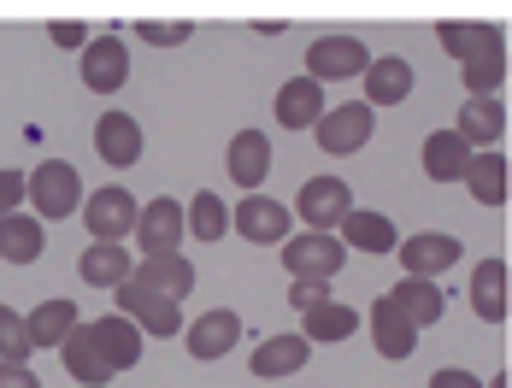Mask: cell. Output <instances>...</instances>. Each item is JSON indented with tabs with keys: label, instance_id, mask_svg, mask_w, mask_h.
<instances>
[{
	"label": "cell",
	"instance_id": "obj_38",
	"mask_svg": "<svg viewBox=\"0 0 512 388\" xmlns=\"http://www.w3.org/2000/svg\"><path fill=\"white\" fill-rule=\"evenodd\" d=\"M430 388H483L471 371H460V365H442L436 377H430Z\"/></svg>",
	"mask_w": 512,
	"mask_h": 388
},
{
	"label": "cell",
	"instance_id": "obj_28",
	"mask_svg": "<svg viewBox=\"0 0 512 388\" xmlns=\"http://www.w3.org/2000/svg\"><path fill=\"white\" fill-rule=\"evenodd\" d=\"M65 371H71V383H89V388L112 383V365L101 359V347H95V336H89V324H77L71 341H65Z\"/></svg>",
	"mask_w": 512,
	"mask_h": 388
},
{
	"label": "cell",
	"instance_id": "obj_4",
	"mask_svg": "<svg viewBox=\"0 0 512 388\" xmlns=\"http://www.w3.org/2000/svg\"><path fill=\"white\" fill-rule=\"evenodd\" d=\"M83 224H89V236L95 242H124V236H136V224H142V206H136V194L118 189V183H106L83 200V212H77Z\"/></svg>",
	"mask_w": 512,
	"mask_h": 388
},
{
	"label": "cell",
	"instance_id": "obj_13",
	"mask_svg": "<svg viewBox=\"0 0 512 388\" xmlns=\"http://www.w3.org/2000/svg\"><path fill=\"white\" fill-rule=\"evenodd\" d=\"M89 336H95V347H101V359L112 365V377H118V371H136V359H142V330H136L124 312L95 318V324H89Z\"/></svg>",
	"mask_w": 512,
	"mask_h": 388
},
{
	"label": "cell",
	"instance_id": "obj_14",
	"mask_svg": "<svg viewBox=\"0 0 512 388\" xmlns=\"http://www.w3.org/2000/svg\"><path fill=\"white\" fill-rule=\"evenodd\" d=\"M318 118H324V83L318 77H289L283 89H277V124L283 130H318Z\"/></svg>",
	"mask_w": 512,
	"mask_h": 388
},
{
	"label": "cell",
	"instance_id": "obj_19",
	"mask_svg": "<svg viewBox=\"0 0 512 388\" xmlns=\"http://www.w3.org/2000/svg\"><path fill=\"white\" fill-rule=\"evenodd\" d=\"M471 142H465L460 130H436V136H424V177L430 183H460L465 171H471Z\"/></svg>",
	"mask_w": 512,
	"mask_h": 388
},
{
	"label": "cell",
	"instance_id": "obj_31",
	"mask_svg": "<svg viewBox=\"0 0 512 388\" xmlns=\"http://www.w3.org/2000/svg\"><path fill=\"white\" fill-rule=\"evenodd\" d=\"M301 318H307V330H301L307 341H348L359 330V312H354V306H342V300L312 306V312H301Z\"/></svg>",
	"mask_w": 512,
	"mask_h": 388
},
{
	"label": "cell",
	"instance_id": "obj_37",
	"mask_svg": "<svg viewBox=\"0 0 512 388\" xmlns=\"http://www.w3.org/2000/svg\"><path fill=\"white\" fill-rule=\"evenodd\" d=\"M289 306H295V312L330 306V283H289Z\"/></svg>",
	"mask_w": 512,
	"mask_h": 388
},
{
	"label": "cell",
	"instance_id": "obj_34",
	"mask_svg": "<svg viewBox=\"0 0 512 388\" xmlns=\"http://www.w3.org/2000/svg\"><path fill=\"white\" fill-rule=\"evenodd\" d=\"M30 353H36V341L24 330V318L12 306H0V359L6 365H30Z\"/></svg>",
	"mask_w": 512,
	"mask_h": 388
},
{
	"label": "cell",
	"instance_id": "obj_33",
	"mask_svg": "<svg viewBox=\"0 0 512 388\" xmlns=\"http://www.w3.org/2000/svg\"><path fill=\"white\" fill-rule=\"evenodd\" d=\"M224 230H230V206H224L212 189H201L195 200H189V236H195V242H218Z\"/></svg>",
	"mask_w": 512,
	"mask_h": 388
},
{
	"label": "cell",
	"instance_id": "obj_21",
	"mask_svg": "<svg viewBox=\"0 0 512 388\" xmlns=\"http://www.w3.org/2000/svg\"><path fill=\"white\" fill-rule=\"evenodd\" d=\"M465 247L454 236H412L401 242V265H407V277H436V271H448V265H460Z\"/></svg>",
	"mask_w": 512,
	"mask_h": 388
},
{
	"label": "cell",
	"instance_id": "obj_39",
	"mask_svg": "<svg viewBox=\"0 0 512 388\" xmlns=\"http://www.w3.org/2000/svg\"><path fill=\"white\" fill-rule=\"evenodd\" d=\"M48 36L59 42V48H89V30H83V24H71V18H65V24H53Z\"/></svg>",
	"mask_w": 512,
	"mask_h": 388
},
{
	"label": "cell",
	"instance_id": "obj_29",
	"mask_svg": "<svg viewBox=\"0 0 512 388\" xmlns=\"http://www.w3.org/2000/svg\"><path fill=\"white\" fill-rule=\"evenodd\" d=\"M454 130H460L471 147H495V142H501V130H507V112H501V100H495V95L465 100V106H460V124H454Z\"/></svg>",
	"mask_w": 512,
	"mask_h": 388
},
{
	"label": "cell",
	"instance_id": "obj_22",
	"mask_svg": "<svg viewBox=\"0 0 512 388\" xmlns=\"http://www.w3.org/2000/svg\"><path fill=\"white\" fill-rule=\"evenodd\" d=\"M307 359H312L307 336H271V341H259V353L248 359V371H254V377H295Z\"/></svg>",
	"mask_w": 512,
	"mask_h": 388
},
{
	"label": "cell",
	"instance_id": "obj_12",
	"mask_svg": "<svg viewBox=\"0 0 512 388\" xmlns=\"http://www.w3.org/2000/svg\"><path fill=\"white\" fill-rule=\"evenodd\" d=\"M142 147H148L142 142V124H136L130 112H101V118H95V153H101L112 171H130V165L142 159Z\"/></svg>",
	"mask_w": 512,
	"mask_h": 388
},
{
	"label": "cell",
	"instance_id": "obj_27",
	"mask_svg": "<svg viewBox=\"0 0 512 388\" xmlns=\"http://www.w3.org/2000/svg\"><path fill=\"white\" fill-rule=\"evenodd\" d=\"M77 324H83V318H77V306H71V300H42V306L24 318V330H30L36 347H65Z\"/></svg>",
	"mask_w": 512,
	"mask_h": 388
},
{
	"label": "cell",
	"instance_id": "obj_9",
	"mask_svg": "<svg viewBox=\"0 0 512 388\" xmlns=\"http://www.w3.org/2000/svg\"><path fill=\"white\" fill-rule=\"evenodd\" d=\"M354 212V194L342 177H307L295 194V218H307V230H336Z\"/></svg>",
	"mask_w": 512,
	"mask_h": 388
},
{
	"label": "cell",
	"instance_id": "obj_8",
	"mask_svg": "<svg viewBox=\"0 0 512 388\" xmlns=\"http://www.w3.org/2000/svg\"><path fill=\"white\" fill-rule=\"evenodd\" d=\"M371 71V53L359 36H318L307 48V77L318 83H342V77H365Z\"/></svg>",
	"mask_w": 512,
	"mask_h": 388
},
{
	"label": "cell",
	"instance_id": "obj_23",
	"mask_svg": "<svg viewBox=\"0 0 512 388\" xmlns=\"http://www.w3.org/2000/svg\"><path fill=\"white\" fill-rule=\"evenodd\" d=\"M0 259H6V265H36V259H42V218H36V212L0 218Z\"/></svg>",
	"mask_w": 512,
	"mask_h": 388
},
{
	"label": "cell",
	"instance_id": "obj_32",
	"mask_svg": "<svg viewBox=\"0 0 512 388\" xmlns=\"http://www.w3.org/2000/svg\"><path fill=\"white\" fill-rule=\"evenodd\" d=\"M465 189L477 194L483 206H501L507 200V159L501 153H477L471 171H465Z\"/></svg>",
	"mask_w": 512,
	"mask_h": 388
},
{
	"label": "cell",
	"instance_id": "obj_20",
	"mask_svg": "<svg viewBox=\"0 0 512 388\" xmlns=\"http://www.w3.org/2000/svg\"><path fill=\"white\" fill-rule=\"evenodd\" d=\"M412 71L401 53H389V59H371V71H365V106L377 112V106H401L412 95Z\"/></svg>",
	"mask_w": 512,
	"mask_h": 388
},
{
	"label": "cell",
	"instance_id": "obj_15",
	"mask_svg": "<svg viewBox=\"0 0 512 388\" xmlns=\"http://www.w3.org/2000/svg\"><path fill=\"white\" fill-rule=\"evenodd\" d=\"M371 341H377V353H383V359H407L412 347H418V324L395 306V294L371 300Z\"/></svg>",
	"mask_w": 512,
	"mask_h": 388
},
{
	"label": "cell",
	"instance_id": "obj_2",
	"mask_svg": "<svg viewBox=\"0 0 512 388\" xmlns=\"http://www.w3.org/2000/svg\"><path fill=\"white\" fill-rule=\"evenodd\" d=\"M283 265H289L295 283H330L348 265V242L330 236V230H301V236L283 242Z\"/></svg>",
	"mask_w": 512,
	"mask_h": 388
},
{
	"label": "cell",
	"instance_id": "obj_7",
	"mask_svg": "<svg viewBox=\"0 0 512 388\" xmlns=\"http://www.w3.org/2000/svg\"><path fill=\"white\" fill-rule=\"evenodd\" d=\"M371 130H377V118H371V106L365 100H348V106H330L324 118H318V147L324 153H336V159H348V153H359V147L371 142Z\"/></svg>",
	"mask_w": 512,
	"mask_h": 388
},
{
	"label": "cell",
	"instance_id": "obj_36",
	"mask_svg": "<svg viewBox=\"0 0 512 388\" xmlns=\"http://www.w3.org/2000/svg\"><path fill=\"white\" fill-rule=\"evenodd\" d=\"M30 200V177L24 171H0V218H12Z\"/></svg>",
	"mask_w": 512,
	"mask_h": 388
},
{
	"label": "cell",
	"instance_id": "obj_11",
	"mask_svg": "<svg viewBox=\"0 0 512 388\" xmlns=\"http://www.w3.org/2000/svg\"><path fill=\"white\" fill-rule=\"evenodd\" d=\"M83 83L95 89V95H118L124 89V77H130V48H124V36H95L89 48H83Z\"/></svg>",
	"mask_w": 512,
	"mask_h": 388
},
{
	"label": "cell",
	"instance_id": "obj_35",
	"mask_svg": "<svg viewBox=\"0 0 512 388\" xmlns=\"http://www.w3.org/2000/svg\"><path fill=\"white\" fill-rule=\"evenodd\" d=\"M136 36H142V42H154V48H183V42L195 36V24H165V18H148V24H136Z\"/></svg>",
	"mask_w": 512,
	"mask_h": 388
},
{
	"label": "cell",
	"instance_id": "obj_25",
	"mask_svg": "<svg viewBox=\"0 0 512 388\" xmlns=\"http://www.w3.org/2000/svg\"><path fill=\"white\" fill-rule=\"evenodd\" d=\"M136 283L154 289V294H171V300L183 306V294L195 289V265H189L183 253H171V259H142V265H136Z\"/></svg>",
	"mask_w": 512,
	"mask_h": 388
},
{
	"label": "cell",
	"instance_id": "obj_17",
	"mask_svg": "<svg viewBox=\"0 0 512 388\" xmlns=\"http://www.w3.org/2000/svg\"><path fill=\"white\" fill-rule=\"evenodd\" d=\"M77 277H83L89 289H124V283L136 277V259L118 242H89L83 259H77Z\"/></svg>",
	"mask_w": 512,
	"mask_h": 388
},
{
	"label": "cell",
	"instance_id": "obj_24",
	"mask_svg": "<svg viewBox=\"0 0 512 388\" xmlns=\"http://www.w3.org/2000/svg\"><path fill=\"white\" fill-rule=\"evenodd\" d=\"M342 242L359 247V253H401V236H395V224L383 218V212H348L342 218Z\"/></svg>",
	"mask_w": 512,
	"mask_h": 388
},
{
	"label": "cell",
	"instance_id": "obj_18",
	"mask_svg": "<svg viewBox=\"0 0 512 388\" xmlns=\"http://www.w3.org/2000/svg\"><path fill=\"white\" fill-rule=\"evenodd\" d=\"M224 171H230L248 194H259L265 171H271V142H265V130H236V136H230V153H224Z\"/></svg>",
	"mask_w": 512,
	"mask_h": 388
},
{
	"label": "cell",
	"instance_id": "obj_26",
	"mask_svg": "<svg viewBox=\"0 0 512 388\" xmlns=\"http://www.w3.org/2000/svg\"><path fill=\"white\" fill-rule=\"evenodd\" d=\"M471 306L489 324L507 318V265L501 259H477V271H471Z\"/></svg>",
	"mask_w": 512,
	"mask_h": 388
},
{
	"label": "cell",
	"instance_id": "obj_40",
	"mask_svg": "<svg viewBox=\"0 0 512 388\" xmlns=\"http://www.w3.org/2000/svg\"><path fill=\"white\" fill-rule=\"evenodd\" d=\"M0 388H42V383H36L30 365H6V359H0Z\"/></svg>",
	"mask_w": 512,
	"mask_h": 388
},
{
	"label": "cell",
	"instance_id": "obj_3",
	"mask_svg": "<svg viewBox=\"0 0 512 388\" xmlns=\"http://www.w3.org/2000/svg\"><path fill=\"white\" fill-rule=\"evenodd\" d=\"M30 206L42 212V224L48 218H77L83 212V177H77V165H65V159L36 165L30 171Z\"/></svg>",
	"mask_w": 512,
	"mask_h": 388
},
{
	"label": "cell",
	"instance_id": "obj_5",
	"mask_svg": "<svg viewBox=\"0 0 512 388\" xmlns=\"http://www.w3.org/2000/svg\"><path fill=\"white\" fill-rule=\"evenodd\" d=\"M230 224H236V236L242 242H254V247H283L295 230V212L283 206V200H271V194H248L236 212H230Z\"/></svg>",
	"mask_w": 512,
	"mask_h": 388
},
{
	"label": "cell",
	"instance_id": "obj_16",
	"mask_svg": "<svg viewBox=\"0 0 512 388\" xmlns=\"http://www.w3.org/2000/svg\"><path fill=\"white\" fill-rule=\"evenodd\" d=\"M183 341H189L195 359H224V353L242 341V318H236L230 306H212V312H201V318L189 324V336Z\"/></svg>",
	"mask_w": 512,
	"mask_h": 388
},
{
	"label": "cell",
	"instance_id": "obj_10",
	"mask_svg": "<svg viewBox=\"0 0 512 388\" xmlns=\"http://www.w3.org/2000/svg\"><path fill=\"white\" fill-rule=\"evenodd\" d=\"M183 224H189V212L171 200V194H159L142 206V224H136V247L148 253V259H171L177 247H183Z\"/></svg>",
	"mask_w": 512,
	"mask_h": 388
},
{
	"label": "cell",
	"instance_id": "obj_1",
	"mask_svg": "<svg viewBox=\"0 0 512 388\" xmlns=\"http://www.w3.org/2000/svg\"><path fill=\"white\" fill-rule=\"evenodd\" d=\"M436 42L460 65L465 100L495 95V83L507 77V36H501V24H460V18H448V24H436Z\"/></svg>",
	"mask_w": 512,
	"mask_h": 388
},
{
	"label": "cell",
	"instance_id": "obj_6",
	"mask_svg": "<svg viewBox=\"0 0 512 388\" xmlns=\"http://www.w3.org/2000/svg\"><path fill=\"white\" fill-rule=\"evenodd\" d=\"M112 294H118V312H124L142 336H177V330H183V306H177L171 294L142 289L136 277H130L124 289H112Z\"/></svg>",
	"mask_w": 512,
	"mask_h": 388
},
{
	"label": "cell",
	"instance_id": "obj_30",
	"mask_svg": "<svg viewBox=\"0 0 512 388\" xmlns=\"http://www.w3.org/2000/svg\"><path fill=\"white\" fill-rule=\"evenodd\" d=\"M395 306H401L412 324L424 330V324H436V318H442V306H448V300H442V289H436L430 277H401V289H395Z\"/></svg>",
	"mask_w": 512,
	"mask_h": 388
}]
</instances>
